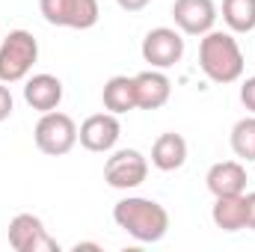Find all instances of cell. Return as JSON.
I'll return each mask as SVG.
<instances>
[{
    "instance_id": "6",
    "label": "cell",
    "mask_w": 255,
    "mask_h": 252,
    "mask_svg": "<svg viewBox=\"0 0 255 252\" xmlns=\"http://www.w3.org/2000/svg\"><path fill=\"white\" fill-rule=\"evenodd\" d=\"M148 175V160L136 148H119L104 163V181L113 190H133Z\"/></svg>"
},
{
    "instance_id": "4",
    "label": "cell",
    "mask_w": 255,
    "mask_h": 252,
    "mask_svg": "<svg viewBox=\"0 0 255 252\" xmlns=\"http://www.w3.org/2000/svg\"><path fill=\"white\" fill-rule=\"evenodd\" d=\"M33 139H36V148L42 154L63 157L77 145V125H74V119L68 113L51 110V113H42V119L36 122Z\"/></svg>"
},
{
    "instance_id": "21",
    "label": "cell",
    "mask_w": 255,
    "mask_h": 252,
    "mask_svg": "<svg viewBox=\"0 0 255 252\" xmlns=\"http://www.w3.org/2000/svg\"><path fill=\"white\" fill-rule=\"evenodd\" d=\"M247 196V229L255 232V190L253 193H244Z\"/></svg>"
},
{
    "instance_id": "14",
    "label": "cell",
    "mask_w": 255,
    "mask_h": 252,
    "mask_svg": "<svg viewBox=\"0 0 255 252\" xmlns=\"http://www.w3.org/2000/svg\"><path fill=\"white\" fill-rule=\"evenodd\" d=\"M187 163V139L175 130L160 133L151 145V166L160 172H175Z\"/></svg>"
},
{
    "instance_id": "9",
    "label": "cell",
    "mask_w": 255,
    "mask_h": 252,
    "mask_svg": "<svg viewBox=\"0 0 255 252\" xmlns=\"http://www.w3.org/2000/svg\"><path fill=\"white\" fill-rule=\"evenodd\" d=\"M122 136V125H119V116L116 113H95L89 116L83 125L77 127V139L86 151H95V154H104V151H113L116 142Z\"/></svg>"
},
{
    "instance_id": "22",
    "label": "cell",
    "mask_w": 255,
    "mask_h": 252,
    "mask_svg": "<svg viewBox=\"0 0 255 252\" xmlns=\"http://www.w3.org/2000/svg\"><path fill=\"white\" fill-rule=\"evenodd\" d=\"M119 3V9H125V12H142L151 0H116Z\"/></svg>"
},
{
    "instance_id": "5",
    "label": "cell",
    "mask_w": 255,
    "mask_h": 252,
    "mask_svg": "<svg viewBox=\"0 0 255 252\" xmlns=\"http://www.w3.org/2000/svg\"><path fill=\"white\" fill-rule=\"evenodd\" d=\"M39 9L48 24L68 30H89L98 24V0H39Z\"/></svg>"
},
{
    "instance_id": "18",
    "label": "cell",
    "mask_w": 255,
    "mask_h": 252,
    "mask_svg": "<svg viewBox=\"0 0 255 252\" xmlns=\"http://www.w3.org/2000/svg\"><path fill=\"white\" fill-rule=\"evenodd\" d=\"M229 142H232V151L241 160H247V163L255 160V116H247V119L235 122Z\"/></svg>"
},
{
    "instance_id": "7",
    "label": "cell",
    "mask_w": 255,
    "mask_h": 252,
    "mask_svg": "<svg viewBox=\"0 0 255 252\" xmlns=\"http://www.w3.org/2000/svg\"><path fill=\"white\" fill-rule=\"evenodd\" d=\"M142 60L151 65V68H172L175 63H181L184 57V39H181V30H172V27H154L145 33L142 39Z\"/></svg>"
},
{
    "instance_id": "17",
    "label": "cell",
    "mask_w": 255,
    "mask_h": 252,
    "mask_svg": "<svg viewBox=\"0 0 255 252\" xmlns=\"http://www.w3.org/2000/svg\"><path fill=\"white\" fill-rule=\"evenodd\" d=\"M223 21L232 33L255 30V0H223Z\"/></svg>"
},
{
    "instance_id": "12",
    "label": "cell",
    "mask_w": 255,
    "mask_h": 252,
    "mask_svg": "<svg viewBox=\"0 0 255 252\" xmlns=\"http://www.w3.org/2000/svg\"><path fill=\"white\" fill-rule=\"evenodd\" d=\"M247 166L241 160H220L205 175V184L214 196H241L247 193Z\"/></svg>"
},
{
    "instance_id": "15",
    "label": "cell",
    "mask_w": 255,
    "mask_h": 252,
    "mask_svg": "<svg viewBox=\"0 0 255 252\" xmlns=\"http://www.w3.org/2000/svg\"><path fill=\"white\" fill-rule=\"evenodd\" d=\"M211 220L223 232H241L247 229V196H214Z\"/></svg>"
},
{
    "instance_id": "1",
    "label": "cell",
    "mask_w": 255,
    "mask_h": 252,
    "mask_svg": "<svg viewBox=\"0 0 255 252\" xmlns=\"http://www.w3.org/2000/svg\"><path fill=\"white\" fill-rule=\"evenodd\" d=\"M113 220H116L119 229H125L128 235L133 241H139V244H157L169 232V214H166V208L160 202L142 199V196H128L122 202H116Z\"/></svg>"
},
{
    "instance_id": "16",
    "label": "cell",
    "mask_w": 255,
    "mask_h": 252,
    "mask_svg": "<svg viewBox=\"0 0 255 252\" xmlns=\"http://www.w3.org/2000/svg\"><path fill=\"white\" fill-rule=\"evenodd\" d=\"M101 101H104V110L122 116L128 110L136 107V86H133V77L128 74H116L104 83V92H101Z\"/></svg>"
},
{
    "instance_id": "3",
    "label": "cell",
    "mask_w": 255,
    "mask_h": 252,
    "mask_svg": "<svg viewBox=\"0 0 255 252\" xmlns=\"http://www.w3.org/2000/svg\"><path fill=\"white\" fill-rule=\"evenodd\" d=\"M39 60V42L30 30H12L0 42V80L3 83H18L27 80L33 65Z\"/></svg>"
},
{
    "instance_id": "19",
    "label": "cell",
    "mask_w": 255,
    "mask_h": 252,
    "mask_svg": "<svg viewBox=\"0 0 255 252\" xmlns=\"http://www.w3.org/2000/svg\"><path fill=\"white\" fill-rule=\"evenodd\" d=\"M241 101H244V107L255 116V77H247L241 83Z\"/></svg>"
},
{
    "instance_id": "11",
    "label": "cell",
    "mask_w": 255,
    "mask_h": 252,
    "mask_svg": "<svg viewBox=\"0 0 255 252\" xmlns=\"http://www.w3.org/2000/svg\"><path fill=\"white\" fill-rule=\"evenodd\" d=\"M133 86H136V107L139 110H160L172 95V83L160 68L139 71L133 77Z\"/></svg>"
},
{
    "instance_id": "20",
    "label": "cell",
    "mask_w": 255,
    "mask_h": 252,
    "mask_svg": "<svg viewBox=\"0 0 255 252\" xmlns=\"http://www.w3.org/2000/svg\"><path fill=\"white\" fill-rule=\"evenodd\" d=\"M12 107H15L12 92H9V89H6V83L0 80V122H6V119L12 116Z\"/></svg>"
},
{
    "instance_id": "13",
    "label": "cell",
    "mask_w": 255,
    "mask_h": 252,
    "mask_svg": "<svg viewBox=\"0 0 255 252\" xmlns=\"http://www.w3.org/2000/svg\"><path fill=\"white\" fill-rule=\"evenodd\" d=\"M24 101L33 110H39V113L57 110L60 101H63V80L54 77V74H45V71L27 77V83H24Z\"/></svg>"
},
{
    "instance_id": "23",
    "label": "cell",
    "mask_w": 255,
    "mask_h": 252,
    "mask_svg": "<svg viewBox=\"0 0 255 252\" xmlns=\"http://www.w3.org/2000/svg\"><path fill=\"white\" fill-rule=\"evenodd\" d=\"M80 250H101L98 244H74V252H80Z\"/></svg>"
},
{
    "instance_id": "2",
    "label": "cell",
    "mask_w": 255,
    "mask_h": 252,
    "mask_svg": "<svg viewBox=\"0 0 255 252\" xmlns=\"http://www.w3.org/2000/svg\"><path fill=\"white\" fill-rule=\"evenodd\" d=\"M199 68L214 83H235L244 74V51L232 33L211 30L199 42Z\"/></svg>"
},
{
    "instance_id": "8",
    "label": "cell",
    "mask_w": 255,
    "mask_h": 252,
    "mask_svg": "<svg viewBox=\"0 0 255 252\" xmlns=\"http://www.w3.org/2000/svg\"><path fill=\"white\" fill-rule=\"evenodd\" d=\"M9 247L15 252H60V244L48 235L36 214H18L9 223Z\"/></svg>"
},
{
    "instance_id": "10",
    "label": "cell",
    "mask_w": 255,
    "mask_h": 252,
    "mask_svg": "<svg viewBox=\"0 0 255 252\" xmlns=\"http://www.w3.org/2000/svg\"><path fill=\"white\" fill-rule=\"evenodd\" d=\"M172 21L184 36H205L217 24V3L214 0H175Z\"/></svg>"
}]
</instances>
